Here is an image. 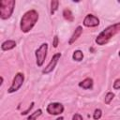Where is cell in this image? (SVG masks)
I'll use <instances>...</instances> for the list:
<instances>
[{
    "instance_id": "1",
    "label": "cell",
    "mask_w": 120,
    "mask_h": 120,
    "mask_svg": "<svg viewBox=\"0 0 120 120\" xmlns=\"http://www.w3.org/2000/svg\"><path fill=\"white\" fill-rule=\"evenodd\" d=\"M38 20V13L36 10L32 9L27 11L21 19V24H20L21 30L24 33L29 32L36 24Z\"/></svg>"
},
{
    "instance_id": "2",
    "label": "cell",
    "mask_w": 120,
    "mask_h": 120,
    "mask_svg": "<svg viewBox=\"0 0 120 120\" xmlns=\"http://www.w3.org/2000/svg\"><path fill=\"white\" fill-rule=\"evenodd\" d=\"M119 31H120V22H117V23L108 26L97 37L96 43L98 45H104V44L108 43V41Z\"/></svg>"
},
{
    "instance_id": "3",
    "label": "cell",
    "mask_w": 120,
    "mask_h": 120,
    "mask_svg": "<svg viewBox=\"0 0 120 120\" xmlns=\"http://www.w3.org/2000/svg\"><path fill=\"white\" fill-rule=\"evenodd\" d=\"M14 0H2L0 2V17L3 20L8 19L14 10Z\"/></svg>"
},
{
    "instance_id": "4",
    "label": "cell",
    "mask_w": 120,
    "mask_h": 120,
    "mask_svg": "<svg viewBox=\"0 0 120 120\" xmlns=\"http://www.w3.org/2000/svg\"><path fill=\"white\" fill-rule=\"evenodd\" d=\"M47 51H48V44L42 43L40 47L36 51V57H37V64L38 67H41L45 61V58L47 56Z\"/></svg>"
},
{
    "instance_id": "5",
    "label": "cell",
    "mask_w": 120,
    "mask_h": 120,
    "mask_svg": "<svg viewBox=\"0 0 120 120\" xmlns=\"http://www.w3.org/2000/svg\"><path fill=\"white\" fill-rule=\"evenodd\" d=\"M23 80H24V77H23V74L22 73H17L13 79V82H12V84L11 86L8 88V93H13L15 91H17L22 85V82H23Z\"/></svg>"
},
{
    "instance_id": "6",
    "label": "cell",
    "mask_w": 120,
    "mask_h": 120,
    "mask_svg": "<svg viewBox=\"0 0 120 120\" xmlns=\"http://www.w3.org/2000/svg\"><path fill=\"white\" fill-rule=\"evenodd\" d=\"M47 112L50 114L57 115V114H60V113H62L64 112V106L61 103H58V102L50 103L47 106Z\"/></svg>"
},
{
    "instance_id": "7",
    "label": "cell",
    "mask_w": 120,
    "mask_h": 120,
    "mask_svg": "<svg viewBox=\"0 0 120 120\" xmlns=\"http://www.w3.org/2000/svg\"><path fill=\"white\" fill-rule=\"evenodd\" d=\"M60 57H61V53H60V52L55 53V54L52 56V58L51 59L50 63L47 65V67L42 70V73H43V74H48V73H50L51 71H52L53 68H55V65L57 64V62H58V60H59Z\"/></svg>"
},
{
    "instance_id": "8",
    "label": "cell",
    "mask_w": 120,
    "mask_h": 120,
    "mask_svg": "<svg viewBox=\"0 0 120 120\" xmlns=\"http://www.w3.org/2000/svg\"><path fill=\"white\" fill-rule=\"evenodd\" d=\"M99 24V20L93 14H88L83 20V25L86 27H95Z\"/></svg>"
},
{
    "instance_id": "9",
    "label": "cell",
    "mask_w": 120,
    "mask_h": 120,
    "mask_svg": "<svg viewBox=\"0 0 120 120\" xmlns=\"http://www.w3.org/2000/svg\"><path fill=\"white\" fill-rule=\"evenodd\" d=\"M82 26H78V27L75 29V31H74L72 37L70 38L68 43H69V44H72V43H73V42H74V41H75V40L82 35Z\"/></svg>"
},
{
    "instance_id": "10",
    "label": "cell",
    "mask_w": 120,
    "mask_h": 120,
    "mask_svg": "<svg viewBox=\"0 0 120 120\" xmlns=\"http://www.w3.org/2000/svg\"><path fill=\"white\" fill-rule=\"evenodd\" d=\"M15 46H16V42L14 40H7L2 43L1 48L3 51H8V50L13 49Z\"/></svg>"
},
{
    "instance_id": "11",
    "label": "cell",
    "mask_w": 120,
    "mask_h": 120,
    "mask_svg": "<svg viewBox=\"0 0 120 120\" xmlns=\"http://www.w3.org/2000/svg\"><path fill=\"white\" fill-rule=\"evenodd\" d=\"M79 86L82 87L83 89H90L93 86V80L90 79V78H86L82 82H79Z\"/></svg>"
},
{
    "instance_id": "12",
    "label": "cell",
    "mask_w": 120,
    "mask_h": 120,
    "mask_svg": "<svg viewBox=\"0 0 120 120\" xmlns=\"http://www.w3.org/2000/svg\"><path fill=\"white\" fill-rule=\"evenodd\" d=\"M63 16H64V18H65L68 22H73V20H74V17H73V15H72L71 11H70L69 9H68V8L64 9V11H63Z\"/></svg>"
},
{
    "instance_id": "13",
    "label": "cell",
    "mask_w": 120,
    "mask_h": 120,
    "mask_svg": "<svg viewBox=\"0 0 120 120\" xmlns=\"http://www.w3.org/2000/svg\"><path fill=\"white\" fill-rule=\"evenodd\" d=\"M72 58H73L75 61H81V60H82V58H83V53H82V52L80 51V50L75 51V52H73Z\"/></svg>"
},
{
    "instance_id": "14",
    "label": "cell",
    "mask_w": 120,
    "mask_h": 120,
    "mask_svg": "<svg viewBox=\"0 0 120 120\" xmlns=\"http://www.w3.org/2000/svg\"><path fill=\"white\" fill-rule=\"evenodd\" d=\"M41 113H42V111H41L40 109H38V110H37L35 112H33L32 114H30V115L28 116L27 120H36L39 115H41Z\"/></svg>"
},
{
    "instance_id": "15",
    "label": "cell",
    "mask_w": 120,
    "mask_h": 120,
    "mask_svg": "<svg viewBox=\"0 0 120 120\" xmlns=\"http://www.w3.org/2000/svg\"><path fill=\"white\" fill-rule=\"evenodd\" d=\"M113 98H114V94H113L112 92L107 93V95L105 96V103H106V104H110Z\"/></svg>"
},
{
    "instance_id": "16",
    "label": "cell",
    "mask_w": 120,
    "mask_h": 120,
    "mask_svg": "<svg viewBox=\"0 0 120 120\" xmlns=\"http://www.w3.org/2000/svg\"><path fill=\"white\" fill-rule=\"evenodd\" d=\"M58 5H59V2H58V1H52V3H51V7H52V8H51V13H52V14H53V13L55 12V10H56L57 8H58Z\"/></svg>"
},
{
    "instance_id": "17",
    "label": "cell",
    "mask_w": 120,
    "mask_h": 120,
    "mask_svg": "<svg viewBox=\"0 0 120 120\" xmlns=\"http://www.w3.org/2000/svg\"><path fill=\"white\" fill-rule=\"evenodd\" d=\"M101 114H102L101 110H100V109H97V110H95V112H94L93 117H94L95 120H98V119L101 117Z\"/></svg>"
},
{
    "instance_id": "18",
    "label": "cell",
    "mask_w": 120,
    "mask_h": 120,
    "mask_svg": "<svg viewBox=\"0 0 120 120\" xmlns=\"http://www.w3.org/2000/svg\"><path fill=\"white\" fill-rule=\"evenodd\" d=\"M113 88L114 89H120V79H116L113 82Z\"/></svg>"
},
{
    "instance_id": "19",
    "label": "cell",
    "mask_w": 120,
    "mask_h": 120,
    "mask_svg": "<svg viewBox=\"0 0 120 120\" xmlns=\"http://www.w3.org/2000/svg\"><path fill=\"white\" fill-rule=\"evenodd\" d=\"M72 120H82V117L81 114L75 113V114L73 115V117H72Z\"/></svg>"
},
{
    "instance_id": "20",
    "label": "cell",
    "mask_w": 120,
    "mask_h": 120,
    "mask_svg": "<svg viewBox=\"0 0 120 120\" xmlns=\"http://www.w3.org/2000/svg\"><path fill=\"white\" fill-rule=\"evenodd\" d=\"M52 45H53V47H54V48H56V47H57V45H58V37H57V36H54Z\"/></svg>"
},
{
    "instance_id": "21",
    "label": "cell",
    "mask_w": 120,
    "mask_h": 120,
    "mask_svg": "<svg viewBox=\"0 0 120 120\" xmlns=\"http://www.w3.org/2000/svg\"><path fill=\"white\" fill-rule=\"evenodd\" d=\"M33 105H34V102H32V103H31V105H30V107H29V108H28V109H27L26 111H24V112H22V114H26V113L28 112V111H30V110L32 109V107H33Z\"/></svg>"
},
{
    "instance_id": "22",
    "label": "cell",
    "mask_w": 120,
    "mask_h": 120,
    "mask_svg": "<svg viewBox=\"0 0 120 120\" xmlns=\"http://www.w3.org/2000/svg\"><path fill=\"white\" fill-rule=\"evenodd\" d=\"M56 120H64V118H63V117H59V118H57Z\"/></svg>"
},
{
    "instance_id": "23",
    "label": "cell",
    "mask_w": 120,
    "mask_h": 120,
    "mask_svg": "<svg viewBox=\"0 0 120 120\" xmlns=\"http://www.w3.org/2000/svg\"><path fill=\"white\" fill-rule=\"evenodd\" d=\"M119 56H120V51H119Z\"/></svg>"
}]
</instances>
